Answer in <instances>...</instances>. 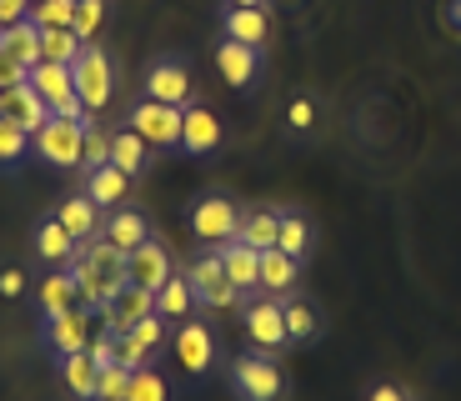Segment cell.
<instances>
[{"instance_id": "6da1fadb", "label": "cell", "mask_w": 461, "mask_h": 401, "mask_svg": "<svg viewBox=\"0 0 461 401\" xmlns=\"http://www.w3.org/2000/svg\"><path fill=\"white\" fill-rule=\"evenodd\" d=\"M70 281H76V296H81V306L91 311V316H101L105 301L115 296V287L126 281V256L115 251L105 236L95 241H81L76 246V256H70Z\"/></svg>"}, {"instance_id": "7a4b0ae2", "label": "cell", "mask_w": 461, "mask_h": 401, "mask_svg": "<svg viewBox=\"0 0 461 401\" xmlns=\"http://www.w3.org/2000/svg\"><path fill=\"white\" fill-rule=\"evenodd\" d=\"M81 150H86V121H60L50 115L46 126L31 136V156L60 166V171H81Z\"/></svg>"}, {"instance_id": "3957f363", "label": "cell", "mask_w": 461, "mask_h": 401, "mask_svg": "<svg viewBox=\"0 0 461 401\" xmlns=\"http://www.w3.org/2000/svg\"><path fill=\"white\" fill-rule=\"evenodd\" d=\"M25 80H31L35 91H41V101L50 105V115H60V121H95L91 111H86V101L76 96V80H70V66H56V60H41V66L25 70Z\"/></svg>"}, {"instance_id": "277c9868", "label": "cell", "mask_w": 461, "mask_h": 401, "mask_svg": "<svg viewBox=\"0 0 461 401\" xmlns=\"http://www.w3.org/2000/svg\"><path fill=\"white\" fill-rule=\"evenodd\" d=\"M70 80H76V96L86 101V111L101 115L105 101H111V91H115V66L95 41H86V50L76 56V66H70Z\"/></svg>"}, {"instance_id": "5b68a950", "label": "cell", "mask_w": 461, "mask_h": 401, "mask_svg": "<svg viewBox=\"0 0 461 401\" xmlns=\"http://www.w3.org/2000/svg\"><path fill=\"white\" fill-rule=\"evenodd\" d=\"M131 131L156 150H176L185 136V111L181 105H166V101H140L131 111Z\"/></svg>"}, {"instance_id": "8992f818", "label": "cell", "mask_w": 461, "mask_h": 401, "mask_svg": "<svg viewBox=\"0 0 461 401\" xmlns=\"http://www.w3.org/2000/svg\"><path fill=\"white\" fill-rule=\"evenodd\" d=\"M230 381H236V391H241L246 401H281V391H286V377H281V367L271 361V351L236 356V361H230Z\"/></svg>"}, {"instance_id": "52a82bcc", "label": "cell", "mask_w": 461, "mask_h": 401, "mask_svg": "<svg viewBox=\"0 0 461 401\" xmlns=\"http://www.w3.org/2000/svg\"><path fill=\"white\" fill-rule=\"evenodd\" d=\"M236 231H241V211L230 196H201L191 206V236L206 246H226V241H236Z\"/></svg>"}, {"instance_id": "ba28073f", "label": "cell", "mask_w": 461, "mask_h": 401, "mask_svg": "<svg viewBox=\"0 0 461 401\" xmlns=\"http://www.w3.org/2000/svg\"><path fill=\"white\" fill-rule=\"evenodd\" d=\"M185 281H191V291H196L201 306L226 311V306H236V301H241V291H236V287L226 281V266H221V256H216V251L196 256V261L185 266Z\"/></svg>"}, {"instance_id": "9c48e42d", "label": "cell", "mask_w": 461, "mask_h": 401, "mask_svg": "<svg viewBox=\"0 0 461 401\" xmlns=\"http://www.w3.org/2000/svg\"><path fill=\"white\" fill-rule=\"evenodd\" d=\"M146 101H166V105H196V86H191V70L181 60L161 56L156 66L146 70Z\"/></svg>"}, {"instance_id": "30bf717a", "label": "cell", "mask_w": 461, "mask_h": 401, "mask_svg": "<svg viewBox=\"0 0 461 401\" xmlns=\"http://www.w3.org/2000/svg\"><path fill=\"white\" fill-rule=\"evenodd\" d=\"M150 311H156V291L136 287V281H121L115 287V296L105 301L101 321H105V332H131L136 321H146Z\"/></svg>"}, {"instance_id": "8fae6325", "label": "cell", "mask_w": 461, "mask_h": 401, "mask_svg": "<svg viewBox=\"0 0 461 401\" xmlns=\"http://www.w3.org/2000/svg\"><path fill=\"white\" fill-rule=\"evenodd\" d=\"M246 336L256 342V351H281L291 342L286 336V306L281 301H251L246 306Z\"/></svg>"}, {"instance_id": "7c38bea8", "label": "cell", "mask_w": 461, "mask_h": 401, "mask_svg": "<svg viewBox=\"0 0 461 401\" xmlns=\"http://www.w3.org/2000/svg\"><path fill=\"white\" fill-rule=\"evenodd\" d=\"M0 115L15 121L25 136H35V131L50 121V105L41 101V91H35L31 80H21V86H11V91H0Z\"/></svg>"}, {"instance_id": "4fadbf2b", "label": "cell", "mask_w": 461, "mask_h": 401, "mask_svg": "<svg viewBox=\"0 0 461 401\" xmlns=\"http://www.w3.org/2000/svg\"><path fill=\"white\" fill-rule=\"evenodd\" d=\"M171 276H176V266H171V251H166L161 241H146V246H136L126 256V281H136L146 291H161Z\"/></svg>"}, {"instance_id": "5bb4252c", "label": "cell", "mask_w": 461, "mask_h": 401, "mask_svg": "<svg viewBox=\"0 0 461 401\" xmlns=\"http://www.w3.org/2000/svg\"><path fill=\"white\" fill-rule=\"evenodd\" d=\"M91 311L86 306H70L66 316H50L46 321V342H50V351L56 356H70V351H86L91 346Z\"/></svg>"}, {"instance_id": "9a60e30c", "label": "cell", "mask_w": 461, "mask_h": 401, "mask_svg": "<svg viewBox=\"0 0 461 401\" xmlns=\"http://www.w3.org/2000/svg\"><path fill=\"white\" fill-rule=\"evenodd\" d=\"M211 251L221 256V266H226V281L236 291H261V251H251L246 241H226V246H211Z\"/></svg>"}, {"instance_id": "2e32d148", "label": "cell", "mask_w": 461, "mask_h": 401, "mask_svg": "<svg viewBox=\"0 0 461 401\" xmlns=\"http://www.w3.org/2000/svg\"><path fill=\"white\" fill-rule=\"evenodd\" d=\"M216 70L226 76L230 91H251L256 70H261V50L241 46V41H221V46H216Z\"/></svg>"}, {"instance_id": "e0dca14e", "label": "cell", "mask_w": 461, "mask_h": 401, "mask_svg": "<svg viewBox=\"0 0 461 401\" xmlns=\"http://www.w3.org/2000/svg\"><path fill=\"white\" fill-rule=\"evenodd\" d=\"M221 35L226 41H241V46H266V35H271V11L266 5H230L226 21H221Z\"/></svg>"}, {"instance_id": "ac0fdd59", "label": "cell", "mask_w": 461, "mask_h": 401, "mask_svg": "<svg viewBox=\"0 0 461 401\" xmlns=\"http://www.w3.org/2000/svg\"><path fill=\"white\" fill-rule=\"evenodd\" d=\"M56 221L66 226V236L76 241V246H81V241H95V236H101V226H105V221H101V206H95L86 191H81V196H66V201L56 206Z\"/></svg>"}, {"instance_id": "d6986e66", "label": "cell", "mask_w": 461, "mask_h": 401, "mask_svg": "<svg viewBox=\"0 0 461 401\" xmlns=\"http://www.w3.org/2000/svg\"><path fill=\"white\" fill-rule=\"evenodd\" d=\"M176 356H181V367L191 377H206L211 361H216V342L201 321H181V332H176Z\"/></svg>"}, {"instance_id": "ffe728a7", "label": "cell", "mask_w": 461, "mask_h": 401, "mask_svg": "<svg viewBox=\"0 0 461 401\" xmlns=\"http://www.w3.org/2000/svg\"><path fill=\"white\" fill-rule=\"evenodd\" d=\"M101 236L111 241L121 256H131L136 246H146L150 241V226H146V216L140 211H131V206H115V211H105V226H101Z\"/></svg>"}, {"instance_id": "44dd1931", "label": "cell", "mask_w": 461, "mask_h": 401, "mask_svg": "<svg viewBox=\"0 0 461 401\" xmlns=\"http://www.w3.org/2000/svg\"><path fill=\"white\" fill-rule=\"evenodd\" d=\"M86 196H91L101 211H115V206H126V196H131V176L121 171V166H95V171H86Z\"/></svg>"}, {"instance_id": "7402d4cb", "label": "cell", "mask_w": 461, "mask_h": 401, "mask_svg": "<svg viewBox=\"0 0 461 401\" xmlns=\"http://www.w3.org/2000/svg\"><path fill=\"white\" fill-rule=\"evenodd\" d=\"M181 146L191 150V156H211V150L221 146V121L206 111V105H185V136Z\"/></svg>"}, {"instance_id": "603a6c76", "label": "cell", "mask_w": 461, "mask_h": 401, "mask_svg": "<svg viewBox=\"0 0 461 401\" xmlns=\"http://www.w3.org/2000/svg\"><path fill=\"white\" fill-rule=\"evenodd\" d=\"M60 377H66V391H70L76 401H95V381H101V367L91 361V351L60 356Z\"/></svg>"}, {"instance_id": "cb8c5ba5", "label": "cell", "mask_w": 461, "mask_h": 401, "mask_svg": "<svg viewBox=\"0 0 461 401\" xmlns=\"http://www.w3.org/2000/svg\"><path fill=\"white\" fill-rule=\"evenodd\" d=\"M0 50L15 60V66H41V25L35 21H21V25H11V31H0Z\"/></svg>"}, {"instance_id": "d4e9b609", "label": "cell", "mask_w": 461, "mask_h": 401, "mask_svg": "<svg viewBox=\"0 0 461 401\" xmlns=\"http://www.w3.org/2000/svg\"><path fill=\"white\" fill-rule=\"evenodd\" d=\"M111 166H121L126 176H140L150 166V146L136 136V131H111Z\"/></svg>"}, {"instance_id": "484cf974", "label": "cell", "mask_w": 461, "mask_h": 401, "mask_svg": "<svg viewBox=\"0 0 461 401\" xmlns=\"http://www.w3.org/2000/svg\"><path fill=\"white\" fill-rule=\"evenodd\" d=\"M276 236H281V216H276V211H246L241 231H236V241H246L251 251H271Z\"/></svg>"}, {"instance_id": "4316f807", "label": "cell", "mask_w": 461, "mask_h": 401, "mask_svg": "<svg viewBox=\"0 0 461 401\" xmlns=\"http://www.w3.org/2000/svg\"><path fill=\"white\" fill-rule=\"evenodd\" d=\"M35 251H41V261H50V266H70L76 241L66 236V226H60L56 216H46V221H41V231H35Z\"/></svg>"}, {"instance_id": "83f0119b", "label": "cell", "mask_w": 461, "mask_h": 401, "mask_svg": "<svg viewBox=\"0 0 461 401\" xmlns=\"http://www.w3.org/2000/svg\"><path fill=\"white\" fill-rule=\"evenodd\" d=\"M296 271H301V261H296V256H286L281 246L261 251V291H291V287H296Z\"/></svg>"}, {"instance_id": "f1b7e54d", "label": "cell", "mask_w": 461, "mask_h": 401, "mask_svg": "<svg viewBox=\"0 0 461 401\" xmlns=\"http://www.w3.org/2000/svg\"><path fill=\"white\" fill-rule=\"evenodd\" d=\"M76 281H70V271H50L46 281H41V311H46V321L50 316H66L70 306H76Z\"/></svg>"}, {"instance_id": "f546056e", "label": "cell", "mask_w": 461, "mask_h": 401, "mask_svg": "<svg viewBox=\"0 0 461 401\" xmlns=\"http://www.w3.org/2000/svg\"><path fill=\"white\" fill-rule=\"evenodd\" d=\"M191 306H196V291H191L185 271H181V276H171V281H166V287L156 291V316H166V321H181Z\"/></svg>"}, {"instance_id": "4dcf8cb0", "label": "cell", "mask_w": 461, "mask_h": 401, "mask_svg": "<svg viewBox=\"0 0 461 401\" xmlns=\"http://www.w3.org/2000/svg\"><path fill=\"white\" fill-rule=\"evenodd\" d=\"M86 50V41L76 31H41V60H56V66H76V56Z\"/></svg>"}, {"instance_id": "1f68e13d", "label": "cell", "mask_w": 461, "mask_h": 401, "mask_svg": "<svg viewBox=\"0 0 461 401\" xmlns=\"http://www.w3.org/2000/svg\"><path fill=\"white\" fill-rule=\"evenodd\" d=\"M105 21H111V0H76V21H70V31L81 35V41H95V35L105 31Z\"/></svg>"}, {"instance_id": "d6a6232c", "label": "cell", "mask_w": 461, "mask_h": 401, "mask_svg": "<svg viewBox=\"0 0 461 401\" xmlns=\"http://www.w3.org/2000/svg\"><path fill=\"white\" fill-rule=\"evenodd\" d=\"M126 401H171V387H166V377L146 361V367L131 371V391H126Z\"/></svg>"}, {"instance_id": "836d02e7", "label": "cell", "mask_w": 461, "mask_h": 401, "mask_svg": "<svg viewBox=\"0 0 461 401\" xmlns=\"http://www.w3.org/2000/svg\"><path fill=\"white\" fill-rule=\"evenodd\" d=\"M276 246L286 256H296V261H306V256H312V226H306V216H281Z\"/></svg>"}, {"instance_id": "e575fe53", "label": "cell", "mask_w": 461, "mask_h": 401, "mask_svg": "<svg viewBox=\"0 0 461 401\" xmlns=\"http://www.w3.org/2000/svg\"><path fill=\"white\" fill-rule=\"evenodd\" d=\"M31 21L41 25V31H70V21H76V0H35Z\"/></svg>"}, {"instance_id": "d590c367", "label": "cell", "mask_w": 461, "mask_h": 401, "mask_svg": "<svg viewBox=\"0 0 461 401\" xmlns=\"http://www.w3.org/2000/svg\"><path fill=\"white\" fill-rule=\"evenodd\" d=\"M321 332V316H316L312 301H286V336L291 342H312Z\"/></svg>"}, {"instance_id": "8d00e7d4", "label": "cell", "mask_w": 461, "mask_h": 401, "mask_svg": "<svg viewBox=\"0 0 461 401\" xmlns=\"http://www.w3.org/2000/svg\"><path fill=\"white\" fill-rule=\"evenodd\" d=\"M25 150H31V136H25L15 121H5L0 115V171H11V166H21Z\"/></svg>"}, {"instance_id": "74e56055", "label": "cell", "mask_w": 461, "mask_h": 401, "mask_svg": "<svg viewBox=\"0 0 461 401\" xmlns=\"http://www.w3.org/2000/svg\"><path fill=\"white\" fill-rule=\"evenodd\" d=\"M111 160V126L101 121H86V150H81V171H95Z\"/></svg>"}, {"instance_id": "f35d334b", "label": "cell", "mask_w": 461, "mask_h": 401, "mask_svg": "<svg viewBox=\"0 0 461 401\" xmlns=\"http://www.w3.org/2000/svg\"><path fill=\"white\" fill-rule=\"evenodd\" d=\"M111 361L115 367H126V371H136V367H146L150 356H146V346H140L131 332H111Z\"/></svg>"}, {"instance_id": "ab89813d", "label": "cell", "mask_w": 461, "mask_h": 401, "mask_svg": "<svg viewBox=\"0 0 461 401\" xmlns=\"http://www.w3.org/2000/svg\"><path fill=\"white\" fill-rule=\"evenodd\" d=\"M126 391H131V371H126V367H101L95 401H126Z\"/></svg>"}, {"instance_id": "60d3db41", "label": "cell", "mask_w": 461, "mask_h": 401, "mask_svg": "<svg viewBox=\"0 0 461 401\" xmlns=\"http://www.w3.org/2000/svg\"><path fill=\"white\" fill-rule=\"evenodd\" d=\"M131 336L146 346V356H150V351H161V342H166V316H156V311H150L146 321H136V326H131Z\"/></svg>"}, {"instance_id": "b9f144b4", "label": "cell", "mask_w": 461, "mask_h": 401, "mask_svg": "<svg viewBox=\"0 0 461 401\" xmlns=\"http://www.w3.org/2000/svg\"><path fill=\"white\" fill-rule=\"evenodd\" d=\"M286 121H291V131H312L316 126V105L306 101V96H296V101H291V111H286Z\"/></svg>"}, {"instance_id": "7bdbcfd3", "label": "cell", "mask_w": 461, "mask_h": 401, "mask_svg": "<svg viewBox=\"0 0 461 401\" xmlns=\"http://www.w3.org/2000/svg\"><path fill=\"white\" fill-rule=\"evenodd\" d=\"M0 296H5V301L25 296V271H21V266H0Z\"/></svg>"}, {"instance_id": "ee69618b", "label": "cell", "mask_w": 461, "mask_h": 401, "mask_svg": "<svg viewBox=\"0 0 461 401\" xmlns=\"http://www.w3.org/2000/svg\"><path fill=\"white\" fill-rule=\"evenodd\" d=\"M21 21H31V0H0V31H11Z\"/></svg>"}, {"instance_id": "f6af8a7d", "label": "cell", "mask_w": 461, "mask_h": 401, "mask_svg": "<svg viewBox=\"0 0 461 401\" xmlns=\"http://www.w3.org/2000/svg\"><path fill=\"white\" fill-rule=\"evenodd\" d=\"M86 351H91V361H95V367H115V361H111V332H95Z\"/></svg>"}, {"instance_id": "bcb514c9", "label": "cell", "mask_w": 461, "mask_h": 401, "mask_svg": "<svg viewBox=\"0 0 461 401\" xmlns=\"http://www.w3.org/2000/svg\"><path fill=\"white\" fill-rule=\"evenodd\" d=\"M25 80V66H15L5 50H0V91H11V86H21Z\"/></svg>"}, {"instance_id": "7dc6e473", "label": "cell", "mask_w": 461, "mask_h": 401, "mask_svg": "<svg viewBox=\"0 0 461 401\" xmlns=\"http://www.w3.org/2000/svg\"><path fill=\"white\" fill-rule=\"evenodd\" d=\"M366 401H406V391L402 387H392V381H381V387H371V396Z\"/></svg>"}, {"instance_id": "c3c4849f", "label": "cell", "mask_w": 461, "mask_h": 401, "mask_svg": "<svg viewBox=\"0 0 461 401\" xmlns=\"http://www.w3.org/2000/svg\"><path fill=\"white\" fill-rule=\"evenodd\" d=\"M230 5H266V0H230Z\"/></svg>"}, {"instance_id": "681fc988", "label": "cell", "mask_w": 461, "mask_h": 401, "mask_svg": "<svg viewBox=\"0 0 461 401\" xmlns=\"http://www.w3.org/2000/svg\"><path fill=\"white\" fill-rule=\"evenodd\" d=\"M31 5H35V0H31Z\"/></svg>"}]
</instances>
